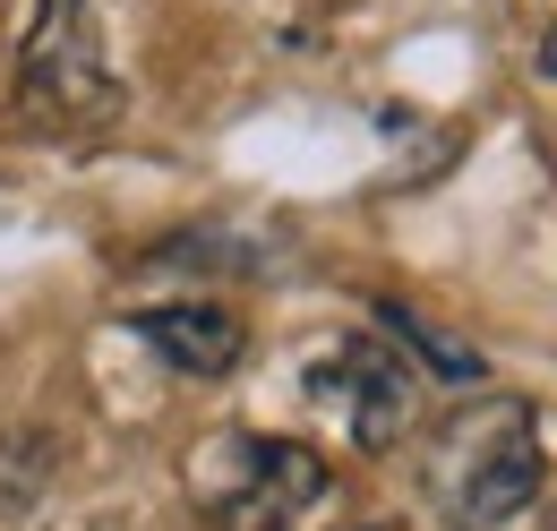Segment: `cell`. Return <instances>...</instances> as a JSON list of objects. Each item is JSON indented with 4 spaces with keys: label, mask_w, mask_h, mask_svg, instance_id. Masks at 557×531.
I'll use <instances>...</instances> for the list:
<instances>
[{
    "label": "cell",
    "mask_w": 557,
    "mask_h": 531,
    "mask_svg": "<svg viewBox=\"0 0 557 531\" xmlns=\"http://www.w3.org/2000/svg\"><path fill=\"white\" fill-rule=\"evenodd\" d=\"M549 531H557V497H549Z\"/></svg>",
    "instance_id": "ba28073f"
},
{
    "label": "cell",
    "mask_w": 557,
    "mask_h": 531,
    "mask_svg": "<svg viewBox=\"0 0 557 531\" xmlns=\"http://www.w3.org/2000/svg\"><path fill=\"white\" fill-rule=\"evenodd\" d=\"M429 497L446 531H506L541 497V420L523 395H488L455 411L429 446Z\"/></svg>",
    "instance_id": "6da1fadb"
},
{
    "label": "cell",
    "mask_w": 557,
    "mask_h": 531,
    "mask_svg": "<svg viewBox=\"0 0 557 531\" xmlns=\"http://www.w3.org/2000/svg\"><path fill=\"white\" fill-rule=\"evenodd\" d=\"M309 395L335 403L369 455H386L412 429V360L395 343H377V334H351V343H335V360L309 378Z\"/></svg>",
    "instance_id": "3957f363"
},
{
    "label": "cell",
    "mask_w": 557,
    "mask_h": 531,
    "mask_svg": "<svg viewBox=\"0 0 557 531\" xmlns=\"http://www.w3.org/2000/svg\"><path fill=\"white\" fill-rule=\"evenodd\" d=\"M541 69H549V77H557V35H549V44H541Z\"/></svg>",
    "instance_id": "52a82bcc"
},
{
    "label": "cell",
    "mask_w": 557,
    "mask_h": 531,
    "mask_svg": "<svg viewBox=\"0 0 557 531\" xmlns=\"http://www.w3.org/2000/svg\"><path fill=\"white\" fill-rule=\"evenodd\" d=\"M17 77H26V112H44V121H112L121 112V77L86 44V0H35Z\"/></svg>",
    "instance_id": "7a4b0ae2"
},
{
    "label": "cell",
    "mask_w": 557,
    "mask_h": 531,
    "mask_svg": "<svg viewBox=\"0 0 557 531\" xmlns=\"http://www.w3.org/2000/svg\"><path fill=\"white\" fill-rule=\"evenodd\" d=\"M129 334L154 343L181 378H232V360H240V343L249 326L223 309V300H172V309H129Z\"/></svg>",
    "instance_id": "5b68a950"
},
{
    "label": "cell",
    "mask_w": 557,
    "mask_h": 531,
    "mask_svg": "<svg viewBox=\"0 0 557 531\" xmlns=\"http://www.w3.org/2000/svg\"><path fill=\"white\" fill-rule=\"evenodd\" d=\"M386 326L404 334V343H420V360H429V378H446V386H481V351H463V343H446L437 326H420L404 300H386Z\"/></svg>",
    "instance_id": "8992f818"
},
{
    "label": "cell",
    "mask_w": 557,
    "mask_h": 531,
    "mask_svg": "<svg viewBox=\"0 0 557 531\" xmlns=\"http://www.w3.org/2000/svg\"><path fill=\"white\" fill-rule=\"evenodd\" d=\"M232 464H240V480L214 497L223 531H292L300 506L326 497L318 446H292V437H232Z\"/></svg>",
    "instance_id": "277c9868"
}]
</instances>
